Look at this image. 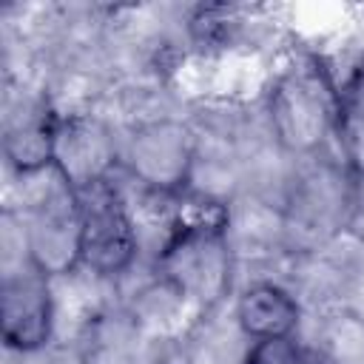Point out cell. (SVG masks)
<instances>
[{"instance_id": "obj_5", "label": "cell", "mask_w": 364, "mask_h": 364, "mask_svg": "<svg viewBox=\"0 0 364 364\" xmlns=\"http://www.w3.org/2000/svg\"><path fill=\"white\" fill-rule=\"evenodd\" d=\"M122 162L128 173L145 188L176 196L188 188L196 162V136L191 125L179 119H151L134 128L125 142Z\"/></svg>"}, {"instance_id": "obj_15", "label": "cell", "mask_w": 364, "mask_h": 364, "mask_svg": "<svg viewBox=\"0 0 364 364\" xmlns=\"http://www.w3.org/2000/svg\"><path fill=\"white\" fill-rule=\"evenodd\" d=\"M313 364H324V361H313Z\"/></svg>"}, {"instance_id": "obj_8", "label": "cell", "mask_w": 364, "mask_h": 364, "mask_svg": "<svg viewBox=\"0 0 364 364\" xmlns=\"http://www.w3.org/2000/svg\"><path fill=\"white\" fill-rule=\"evenodd\" d=\"M350 208V188L341 171L321 165L301 176L290 199V225L301 233L327 236L344 225V213ZM293 228V230H296Z\"/></svg>"}, {"instance_id": "obj_6", "label": "cell", "mask_w": 364, "mask_h": 364, "mask_svg": "<svg viewBox=\"0 0 364 364\" xmlns=\"http://www.w3.org/2000/svg\"><path fill=\"white\" fill-rule=\"evenodd\" d=\"M0 330H3L6 347L17 353H37L51 341L54 299H51L48 276L34 270L31 264L3 273Z\"/></svg>"}, {"instance_id": "obj_13", "label": "cell", "mask_w": 364, "mask_h": 364, "mask_svg": "<svg viewBox=\"0 0 364 364\" xmlns=\"http://www.w3.org/2000/svg\"><path fill=\"white\" fill-rule=\"evenodd\" d=\"M338 145L353 176H364V111H353L341 105V117L336 125Z\"/></svg>"}, {"instance_id": "obj_7", "label": "cell", "mask_w": 364, "mask_h": 364, "mask_svg": "<svg viewBox=\"0 0 364 364\" xmlns=\"http://www.w3.org/2000/svg\"><path fill=\"white\" fill-rule=\"evenodd\" d=\"M117 165V142L105 122L94 117H57L51 168L74 188H91L111 179Z\"/></svg>"}, {"instance_id": "obj_2", "label": "cell", "mask_w": 364, "mask_h": 364, "mask_svg": "<svg viewBox=\"0 0 364 364\" xmlns=\"http://www.w3.org/2000/svg\"><path fill=\"white\" fill-rule=\"evenodd\" d=\"M156 279L168 284L188 310H213L228 296L233 282V250L228 233L168 230L156 256Z\"/></svg>"}, {"instance_id": "obj_3", "label": "cell", "mask_w": 364, "mask_h": 364, "mask_svg": "<svg viewBox=\"0 0 364 364\" xmlns=\"http://www.w3.org/2000/svg\"><path fill=\"white\" fill-rule=\"evenodd\" d=\"M26 262L48 279L82 267V210L77 191L54 171V182L31 205L23 225Z\"/></svg>"}, {"instance_id": "obj_11", "label": "cell", "mask_w": 364, "mask_h": 364, "mask_svg": "<svg viewBox=\"0 0 364 364\" xmlns=\"http://www.w3.org/2000/svg\"><path fill=\"white\" fill-rule=\"evenodd\" d=\"M230 205L205 191H179L171 208V230L176 233H228Z\"/></svg>"}, {"instance_id": "obj_4", "label": "cell", "mask_w": 364, "mask_h": 364, "mask_svg": "<svg viewBox=\"0 0 364 364\" xmlns=\"http://www.w3.org/2000/svg\"><path fill=\"white\" fill-rule=\"evenodd\" d=\"M82 210V267L94 276H119L131 267L139 239L125 199L111 179L77 191Z\"/></svg>"}, {"instance_id": "obj_9", "label": "cell", "mask_w": 364, "mask_h": 364, "mask_svg": "<svg viewBox=\"0 0 364 364\" xmlns=\"http://www.w3.org/2000/svg\"><path fill=\"white\" fill-rule=\"evenodd\" d=\"M301 321L296 296L276 282H253L236 299V324L250 338H284L293 336Z\"/></svg>"}, {"instance_id": "obj_12", "label": "cell", "mask_w": 364, "mask_h": 364, "mask_svg": "<svg viewBox=\"0 0 364 364\" xmlns=\"http://www.w3.org/2000/svg\"><path fill=\"white\" fill-rule=\"evenodd\" d=\"M318 350L324 364H361L364 361V318L350 310L330 313L318 327Z\"/></svg>"}, {"instance_id": "obj_1", "label": "cell", "mask_w": 364, "mask_h": 364, "mask_svg": "<svg viewBox=\"0 0 364 364\" xmlns=\"http://www.w3.org/2000/svg\"><path fill=\"white\" fill-rule=\"evenodd\" d=\"M267 117L276 142L287 154L310 156L336 134L341 97L321 68H293L276 80Z\"/></svg>"}, {"instance_id": "obj_14", "label": "cell", "mask_w": 364, "mask_h": 364, "mask_svg": "<svg viewBox=\"0 0 364 364\" xmlns=\"http://www.w3.org/2000/svg\"><path fill=\"white\" fill-rule=\"evenodd\" d=\"M242 364H313V361L293 336H284V338L250 341Z\"/></svg>"}, {"instance_id": "obj_10", "label": "cell", "mask_w": 364, "mask_h": 364, "mask_svg": "<svg viewBox=\"0 0 364 364\" xmlns=\"http://www.w3.org/2000/svg\"><path fill=\"white\" fill-rule=\"evenodd\" d=\"M54 131H57L54 114H34V117L11 125L6 131V139H3L6 162L20 176H34V173L51 171Z\"/></svg>"}]
</instances>
